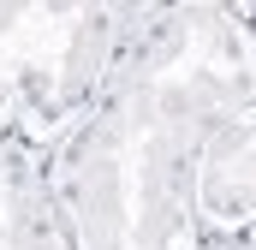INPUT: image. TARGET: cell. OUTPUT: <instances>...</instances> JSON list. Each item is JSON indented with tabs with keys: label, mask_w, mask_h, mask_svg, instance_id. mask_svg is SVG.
<instances>
[{
	"label": "cell",
	"mask_w": 256,
	"mask_h": 250,
	"mask_svg": "<svg viewBox=\"0 0 256 250\" xmlns=\"http://www.w3.org/2000/svg\"><path fill=\"white\" fill-rule=\"evenodd\" d=\"M0 250H78L54 190V143L24 125L0 131Z\"/></svg>",
	"instance_id": "3"
},
{
	"label": "cell",
	"mask_w": 256,
	"mask_h": 250,
	"mask_svg": "<svg viewBox=\"0 0 256 250\" xmlns=\"http://www.w3.org/2000/svg\"><path fill=\"white\" fill-rule=\"evenodd\" d=\"M256 96V48L226 0L161 6L54 143L78 250H196V161Z\"/></svg>",
	"instance_id": "1"
},
{
	"label": "cell",
	"mask_w": 256,
	"mask_h": 250,
	"mask_svg": "<svg viewBox=\"0 0 256 250\" xmlns=\"http://www.w3.org/2000/svg\"><path fill=\"white\" fill-rule=\"evenodd\" d=\"M161 0H0V131L60 143Z\"/></svg>",
	"instance_id": "2"
},
{
	"label": "cell",
	"mask_w": 256,
	"mask_h": 250,
	"mask_svg": "<svg viewBox=\"0 0 256 250\" xmlns=\"http://www.w3.org/2000/svg\"><path fill=\"white\" fill-rule=\"evenodd\" d=\"M196 250H256V244H238V238H202Z\"/></svg>",
	"instance_id": "5"
},
{
	"label": "cell",
	"mask_w": 256,
	"mask_h": 250,
	"mask_svg": "<svg viewBox=\"0 0 256 250\" xmlns=\"http://www.w3.org/2000/svg\"><path fill=\"white\" fill-rule=\"evenodd\" d=\"M196 232L256 244V96L238 102L196 161Z\"/></svg>",
	"instance_id": "4"
}]
</instances>
